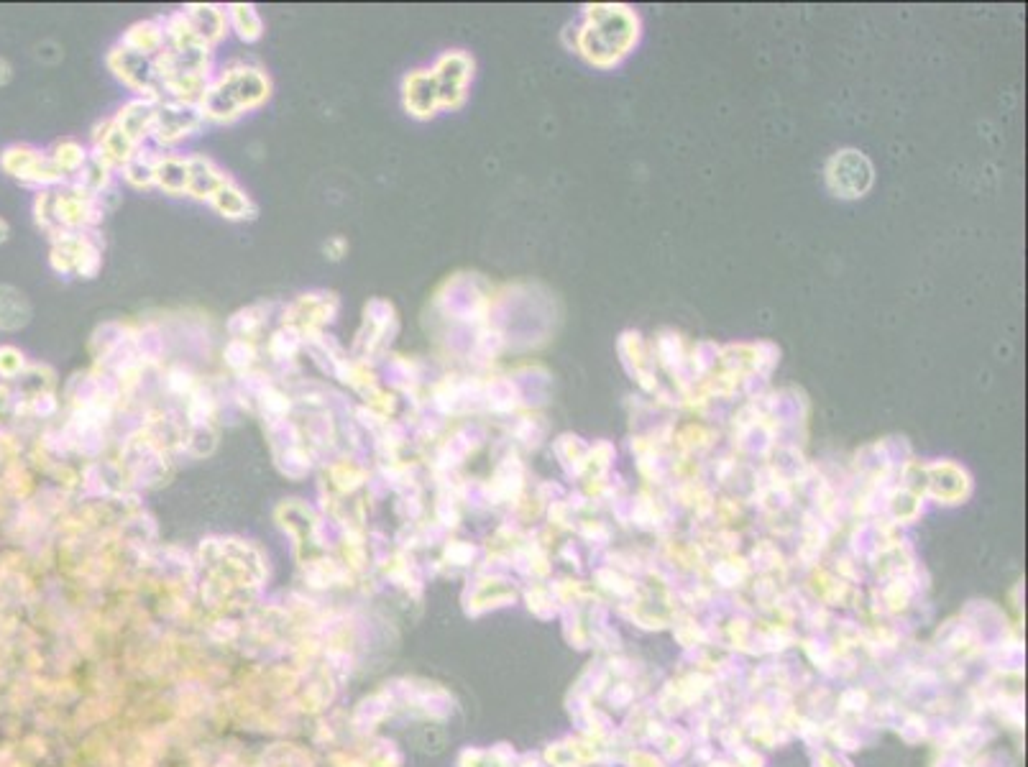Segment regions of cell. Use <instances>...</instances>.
Returning a JSON list of instances; mask_svg holds the SVG:
<instances>
[{
  "label": "cell",
  "instance_id": "15",
  "mask_svg": "<svg viewBox=\"0 0 1028 767\" xmlns=\"http://www.w3.org/2000/svg\"><path fill=\"white\" fill-rule=\"evenodd\" d=\"M210 205H213L220 215H226V218H233V220L254 218V213H256L254 202L243 195V192L238 190L233 182H228V185L220 187V190L215 192L213 200H210Z\"/></svg>",
  "mask_w": 1028,
  "mask_h": 767
},
{
  "label": "cell",
  "instance_id": "13",
  "mask_svg": "<svg viewBox=\"0 0 1028 767\" xmlns=\"http://www.w3.org/2000/svg\"><path fill=\"white\" fill-rule=\"evenodd\" d=\"M266 323H269V305H251L246 310L236 312L228 323V333H231V341H246L254 343L264 333Z\"/></svg>",
  "mask_w": 1028,
  "mask_h": 767
},
{
  "label": "cell",
  "instance_id": "21",
  "mask_svg": "<svg viewBox=\"0 0 1028 767\" xmlns=\"http://www.w3.org/2000/svg\"><path fill=\"white\" fill-rule=\"evenodd\" d=\"M346 251H348V243H346V241H343V238H341V236H335V238H330V241H328V243H325V254H328V256H330V259H333V261L343 259V256H346Z\"/></svg>",
  "mask_w": 1028,
  "mask_h": 767
},
{
  "label": "cell",
  "instance_id": "17",
  "mask_svg": "<svg viewBox=\"0 0 1028 767\" xmlns=\"http://www.w3.org/2000/svg\"><path fill=\"white\" fill-rule=\"evenodd\" d=\"M228 18H231V26L243 41H256L264 34V24H261V16L256 13L254 6H243V3L241 6H231Z\"/></svg>",
  "mask_w": 1028,
  "mask_h": 767
},
{
  "label": "cell",
  "instance_id": "19",
  "mask_svg": "<svg viewBox=\"0 0 1028 767\" xmlns=\"http://www.w3.org/2000/svg\"><path fill=\"white\" fill-rule=\"evenodd\" d=\"M154 162L156 159H151V156H141V154L133 156L131 162L123 167V177H126L128 185H133V187L154 185Z\"/></svg>",
  "mask_w": 1028,
  "mask_h": 767
},
{
  "label": "cell",
  "instance_id": "2",
  "mask_svg": "<svg viewBox=\"0 0 1028 767\" xmlns=\"http://www.w3.org/2000/svg\"><path fill=\"white\" fill-rule=\"evenodd\" d=\"M394 333H397L394 307L387 300L376 297V300H371L364 307V325H361L359 335H356V358L369 364V358L382 356L389 343H392Z\"/></svg>",
  "mask_w": 1028,
  "mask_h": 767
},
{
  "label": "cell",
  "instance_id": "10",
  "mask_svg": "<svg viewBox=\"0 0 1028 767\" xmlns=\"http://www.w3.org/2000/svg\"><path fill=\"white\" fill-rule=\"evenodd\" d=\"M190 162V182H187V192L197 200H213L215 192L223 185H228L231 179L220 172L210 159L205 156H187Z\"/></svg>",
  "mask_w": 1028,
  "mask_h": 767
},
{
  "label": "cell",
  "instance_id": "3",
  "mask_svg": "<svg viewBox=\"0 0 1028 767\" xmlns=\"http://www.w3.org/2000/svg\"><path fill=\"white\" fill-rule=\"evenodd\" d=\"M108 67L116 72L128 87H133L136 93L146 95L149 100L162 98V80H159V72H156V57L131 52V49L118 44V47L108 54Z\"/></svg>",
  "mask_w": 1028,
  "mask_h": 767
},
{
  "label": "cell",
  "instance_id": "5",
  "mask_svg": "<svg viewBox=\"0 0 1028 767\" xmlns=\"http://www.w3.org/2000/svg\"><path fill=\"white\" fill-rule=\"evenodd\" d=\"M54 269L57 272H75L85 279H93L100 272V243L93 233H64L54 248Z\"/></svg>",
  "mask_w": 1028,
  "mask_h": 767
},
{
  "label": "cell",
  "instance_id": "4",
  "mask_svg": "<svg viewBox=\"0 0 1028 767\" xmlns=\"http://www.w3.org/2000/svg\"><path fill=\"white\" fill-rule=\"evenodd\" d=\"M335 312H338V297L330 292H312V295L297 297L284 310L282 325L295 328L302 338H312V335H320V330L335 318Z\"/></svg>",
  "mask_w": 1028,
  "mask_h": 767
},
{
  "label": "cell",
  "instance_id": "7",
  "mask_svg": "<svg viewBox=\"0 0 1028 767\" xmlns=\"http://www.w3.org/2000/svg\"><path fill=\"white\" fill-rule=\"evenodd\" d=\"M471 75V62L466 54H445L433 70L438 85L440 108H456L466 95V82Z\"/></svg>",
  "mask_w": 1028,
  "mask_h": 767
},
{
  "label": "cell",
  "instance_id": "16",
  "mask_svg": "<svg viewBox=\"0 0 1028 767\" xmlns=\"http://www.w3.org/2000/svg\"><path fill=\"white\" fill-rule=\"evenodd\" d=\"M302 346H305V338H302L295 328H287V325H282V328H279L277 333H272V338L266 341V351H269V356H272L274 361H292V358L300 353Z\"/></svg>",
  "mask_w": 1028,
  "mask_h": 767
},
{
  "label": "cell",
  "instance_id": "6",
  "mask_svg": "<svg viewBox=\"0 0 1028 767\" xmlns=\"http://www.w3.org/2000/svg\"><path fill=\"white\" fill-rule=\"evenodd\" d=\"M203 113L197 103H182V100H164L156 103V118L151 133L156 136L159 144H174V141L185 139L200 126Z\"/></svg>",
  "mask_w": 1028,
  "mask_h": 767
},
{
  "label": "cell",
  "instance_id": "8",
  "mask_svg": "<svg viewBox=\"0 0 1028 767\" xmlns=\"http://www.w3.org/2000/svg\"><path fill=\"white\" fill-rule=\"evenodd\" d=\"M402 95H405L407 113L415 118H430L440 108L433 72H410L402 85Z\"/></svg>",
  "mask_w": 1028,
  "mask_h": 767
},
{
  "label": "cell",
  "instance_id": "20",
  "mask_svg": "<svg viewBox=\"0 0 1028 767\" xmlns=\"http://www.w3.org/2000/svg\"><path fill=\"white\" fill-rule=\"evenodd\" d=\"M87 162V154L80 144L75 141H64V144L57 146V154H54V167L57 172H80Z\"/></svg>",
  "mask_w": 1028,
  "mask_h": 767
},
{
  "label": "cell",
  "instance_id": "14",
  "mask_svg": "<svg viewBox=\"0 0 1028 767\" xmlns=\"http://www.w3.org/2000/svg\"><path fill=\"white\" fill-rule=\"evenodd\" d=\"M190 182V162L182 156H162L154 162V185L162 187L164 192L182 195L187 192Z\"/></svg>",
  "mask_w": 1028,
  "mask_h": 767
},
{
  "label": "cell",
  "instance_id": "12",
  "mask_svg": "<svg viewBox=\"0 0 1028 767\" xmlns=\"http://www.w3.org/2000/svg\"><path fill=\"white\" fill-rule=\"evenodd\" d=\"M164 41H167V34H164V26H159L156 21H141V24L131 26L123 36L121 47L131 49V52L146 54V57H159L164 52Z\"/></svg>",
  "mask_w": 1028,
  "mask_h": 767
},
{
  "label": "cell",
  "instance_id": "18",
  "mask_svg": "<svg viewBox=\"0 0 1028 767\" xmlns=\"http://www.w3.org/2000/svg\"><path fill=\"white\" fill-rule=\"evenodd\" d=\"M256 356H259V351H256L254 343L231 341L226 348V364L231 366L238 376L251 374V366L256 364Z\"/></svg>",
  "mask_w": 1028,
  "mask_h": 767
},
{
  "label": "cell",
  "instance_id": "11",
  "mask_svg": "<svg viewBox=\"0 0 1028 767\" xmlns=\"http://www.w3.org/2000/svg\"><path fill=\"white\" fill-rule=\"evenodd\" d=\"M182 16L187 18L190 29L195 31V36L203 44H215V41L223 36L226 31V13L215 6H190L182 11Z\"/></svg>",
  "mask_w": 1028,
  "mask_h": 767
},
{
  "label": "cell",
  "instance_id": "1",
  "mask_svg": "<svg viewBox=\"0 0 1028 767\" xmlns=\"http://www.w3.org/2000/svg\"><path fill=\"white\" fill-rule=\"evenodd\" d=\"M269 77L251 67H233L223 72L200 98V113L210 121H233L243 110L259 108L269 98Z\"/></svg>",
  "mask_w": 1028,
  "mask_h": 767
},
{
  "label": "cell",
  "instance_id": "9",
  "mask_svg": "<svg viewBox=\"0 0 1028 767\" xmlns=\"http://www.w3.org/2000/svg\"><path fill=\"white\" fill-rule=\"evenodd\" d=\"M154 118H156V100L141 98V100H133V103L123 105V108L118 110V116L113 118V123H116V126L126 133L133 144L141 146L144 144L146 136L151 133V128H154Z\"/></svg>",
  "mask_w": 1028,
  "mask_h": 767
}]
</instances>
